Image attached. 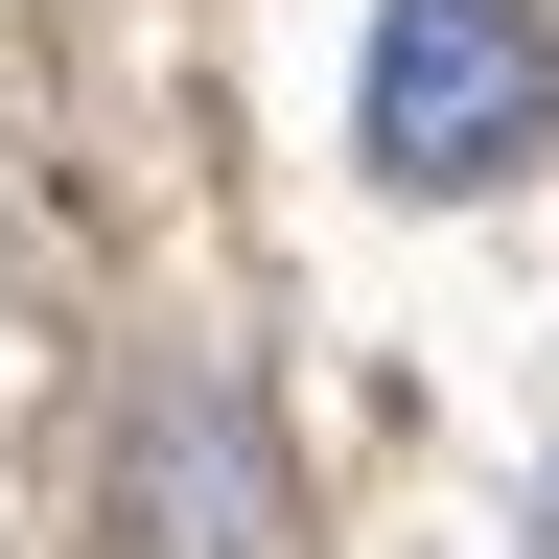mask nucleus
<instances>
[{"mask_svg": "<svg viewBox=\"0 0 559 559\" xmlns=\"http://www.w3.org/2000/svg\"><path fill=\"white\" fill-rule=\"evenodd\" d=\"M349 140H373V187H513L559 140V24L536 0H373Z\"/></svg>", "mask_w": 559, "mask_h": 559, "instance_id": "1", "label": "nucleus"}, {"mask_svg": "<svg viewBox=\"0 0 559 559\" xmlns=\"http://www.w3.org/2000/svg\"><path fill=\"white\" fill-rule=\"evenodd\" d=\"M536 559H559V489H536Z\"/></svg>", "mask_w": 559, "mask_h": 559, "instance_id": "2", "label": "nucleus"}]
</instances>
